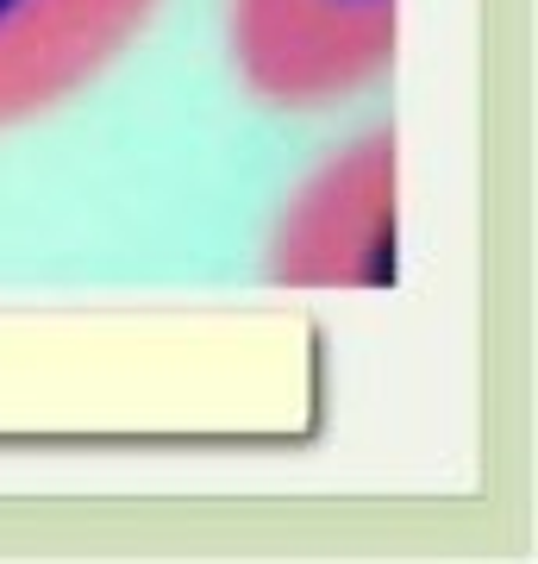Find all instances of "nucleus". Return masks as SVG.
<instances>
[{"mask_svg":"<svg viewBox=\"0 0 538 564\" xmlns=\"http://www.w3.org/2000/svg\"><path fill=\"white\" fill-rule=\"evenodd\" d=\"M257 276L288 295H382L400 282V132L370 120L276 202Z\"/></svg>","mask_w":538,"mask_h":564,"instance_id":"nucleus-1","label":"nucleus"},{"mask_svg":"<svg viewBox=\"0 0 538 564\" xmlns=\"http://www.w3.org/2000/svg\"><path fill=\"white\" fill-rule=\"evenodd\" d=\"M400 57V0H226V63L263 113H332Z\"/></svg>","mask_w":538,"mask_h":564,"instance_id":"nucleus-2","label":"nucleus"},{"mask_svg":"<svg viewBox=\"0 0 538 564\" xmlns=\"http://www.w3.org/2000/svg\"><path fill=\"white\" fill-rule=\"evenodd\" d=\"M157 13L163 0H0V132L95 88Z\"/></svg>","mask_w":538,"mask_h":564,"instance_id":"nucleus-3","label":"nucleus"}]
</instances>
